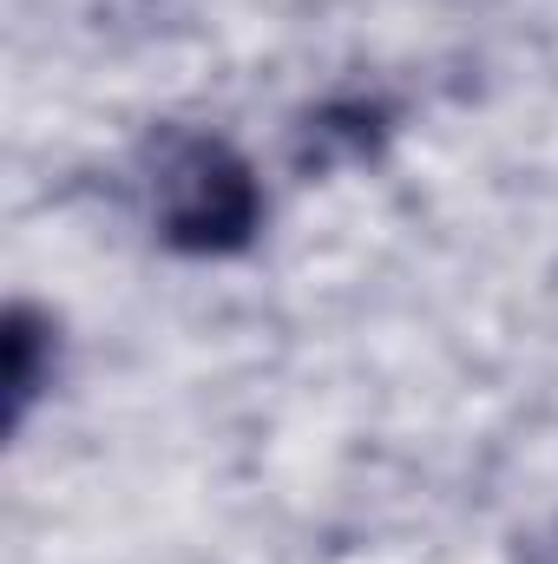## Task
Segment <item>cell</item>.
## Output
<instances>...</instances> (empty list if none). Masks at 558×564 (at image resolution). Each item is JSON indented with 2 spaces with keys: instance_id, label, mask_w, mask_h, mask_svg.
I'll use <instances>...</instances> for the list:
<instances>
[{
  "instance_id": "6da1fadb",
  "label": "cell",
  "mask_w": 558,
  "mask_h": 564,
  "mask_svg": "<svg viewBox=\"0 0 558 564\" xmlns=\"http://www.w3.org/2000/svg\"><path fill=\"white\" fill-rule=\"evenodd\" d=\"M144 191H151V224L178 257H237L264 224L257 171L211 132L184 126L158 132L144 144Z\"/></svg>"
},
{
  "instance_id": "7a4b0ae2",
  "label": "cell",
  "mask_w": 558,
  "mask_h": 564,
  "mask_svg": "<svg viewBox=\"0 0 558 564\" xmlns=\"http://www.w3.org/2000/svg\"><path fill=\"white\" fill-rule=\"evenodd\" d=\"M53 381V322L26 302L7 308V408H13V426L26 421L33 394Z\"/></svg>"
},
{
  "instance_id": "3957f363",
  "label": "cell",
  "mask_w": 558,
  "mask_h": 564,
  "mask_svg": "<svg viewBox=\"0 0 558 564\" xmlns=\"http://www.w3.org/2000/svg\"><path fill=\"white\" fill-rule=\"evenodd\" d=\"M382 132H388V126H382L375 106H322V112L302 126V151H296V158L315 164V171L335 164V158H368V151L382 144Z\"/></svg>"
},
{
  "instance_id": "277c9868",
  "label": "cell",
  "mask_w": 558,
  "mask_h": 564,
  "mask_svg": "<svg viewBox=\"0 0 558 564\" xmlns=\"http://www.w3.org/2000/svg\"><path fill=\"white\" fill-rule=\"evenodd\" d=\"M513 564H558V519H546L539 532H526L513 545Z\"/></svg>"
}]
</instances>
